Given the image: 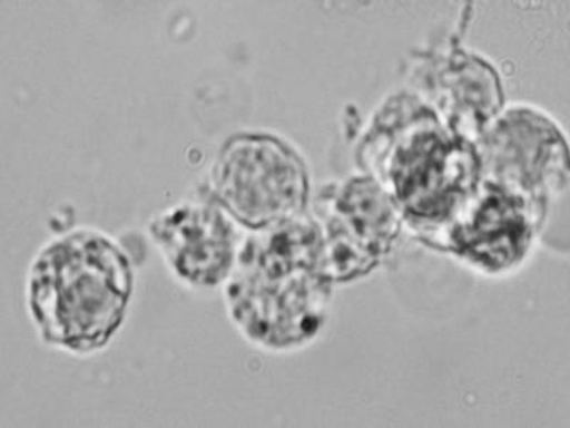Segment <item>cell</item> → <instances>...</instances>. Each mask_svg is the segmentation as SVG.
Returning <instances> with one entry per match:
<instances>
[{"label": "cell", "instance_id": "obj_7", "mask_svg": "<svg viewBox=\"0 0 570 428\" xmlns=\"http://www.w3.org/2000/svg\"><path fill=\"white\" fill-rule=\"evenodd\" d=\"M147 236L178 284L210 293L230 279L246 232L197 186L195 195L153 214Z\"/></svg>", "mask_w": 570, "mask_h": 428}, {"label": "cell", "instance_id": "obj_1", "mask_svg": "<svg viewBox=\"0 0 570 428\" xmlns=\"http://www.w3.org/2000/svg\"><path fill=\"white\" fill-rule=\"evenodd\" d=\"M136 278L129 250L98 227L49 239L30 260L23 289L40 343L78 359L100 354L124 329Z\"/></svg>", "mask_w": 570, "mask_h": 428}, {"label": "cell", "instance_id": "obj_8", "mask_svg": "<svg viewBox=\"0 0 570 428\" xmlns=\"http://www.w3.org/2000/svg\"><path fill=\"white\" fill-rule=\"evenodd\" d=\"M541 233L537 213L525 198L481 178L476 192L430 247L499 276L521 266Z\"/></svg>", "mask_w": 570, "mask_h": 428}, {"label": "cell", "instance_id": "obj_6", "mask_svg": "<svg viewBox=\"0 0 570 428\" xmlns=\"http://www.w3.org/2000/svg\"><path fill=\"white\" fill-rule=\"evenodd\" d=\"M321 234V259L331 283L364 278L390 256L404 218L375 178L360 175L328 183L309 205Z\"/></svg>", "mask_w": 570, "mask_h": 428}, {"label": "cell", "instance_id": "obj_4", "mask_svg": "<svg viewBox=\"0 0 570 428\" xmlns=\"http://www.w3.org/2000/svg\"><path fill=\"white\" fill-rule=\"evenodd\" d=\"M198 187L246 233L283 226L312 205V172L302 150L268 130L228 135Z\"/></svg>", "mask_w": 570, "mask_h": 428}, {"label": "cell", "instance_id": "obj_2", "mask_svg": "<svg viewBox=\"0 0 570 428\" xmlns=\"http://www.w3.org/2000/svg\"><path fill=\"white\" fill-rule=\"evenodd\" d=\"M363 175L394 198L406 226L428 244L454 221L481 183L475 143L452 134L415 94L391 96L355 152Z\"/></svg>", "mask_w": 570, "mask_h": 428}, {"label": "cell", "instance_id": "obj_3", "mask_svg": "<svg viewBox=\"0 0 570 428\" xmlns=\"http://www.w3.org/2000/svg\"><path fill=\"white\" fill-rule=\"evenodd\" d=\"M334 284L325 278L321 234L309 212L269 231L246 233L224 284L227 319L266 353H294L327 323Z\"/></svg>", "mask_w": 570, "mask_h": 428}, {"label": "cell", "instance_id": "obj_5", "mask_svg": "<svg viewBox=\"0 0 570 428\" xmlns=\"http://www.w3.org/2000/svg\"><path fill=\"white\" fill-rule=\"evenodd\" d=\"M475 146L482 181L525 198L542 231L553 208L567 205L568 142L557 121L543 111L525 105L502 109Z\"/></svg>", "mask_w": 570, "mask_h": 428}, {"label": "cell", "instance_id": "obj_9", "mask_svg": "<svg viewBox=\"0 0 570 428\" xmlns=\"http://www.w3.org/2000/svg\"><path fill=\"white\" fill-rule=\"evenodd\" d=\"M412 75L416 96L452 134L476 143L503 109L501 79L492 65L462 49L422 56Z\"/></svg>", "mask_w": 570, "mask_h": 428}]
</instances>
